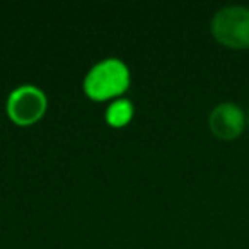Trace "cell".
I'll return each instance as SVG.
<instances>
[{
	"label": "cell",
	"mask_w": 249,
	"mask_h": 249,
	"mask_svg": "<svg viewBox=\"0 0 249 249\" xmlns=\"http://www.w3.org/2000/svg\"><path fill=\"white\" fill-rule=\"evenodd\" d=\"M128 67L118 58H107L96 63L84 80V90L92 101H107L128 89Z\"/></svg>",
	"instance_id": "6da1fadb"
},
{
	"label": "cell",
	"mask_w": 249,
	"mask_h": 249,
	"mask_svg": "<svg viewBox=\"0 0 249 249\" xmlns=\"http://www.w3.org/2000/svg\"><path fill=\"white\" fill-rule=\"evenodd\" d=\"M215 41L232 50L249 48V7L229 5L215 12L210 22Z\"/></svg>",
	"instance_id": "7a4b0ae2"
},
{
	"label": "cell",
	"mask_w": 249,
	"mask_h": 249,
	"mask_svg": "<svg viewBox=\"0 0 249 249\" xmlns=\"http://www.w3.org/2000/svg\"><path fill=\"white\" fill-rule=\"evenodd\" d=\"M48 106L46 96L35 86H21L12 90L7 99V114L19 126L35 124L43 118Z\"/></svg>",
	"instance_id": "3957f363"
},
{
	"label": "cell",
	"mask_w": 249,
	"mask_h": 249,
	"mask_svg": "<svg viewBox=\"0 0 249 249\" xmlns=\"http://www.w3.org/2000/svg\"><path fill=\"white\" fill-rule=\"evenodd\" d=\"M248 118L234 103H220L212 109L208 118L210 132L220 140H235L244 132Z\"/></svg>",
	"instance_id": "277c9868"
},
{
	"label": "cell",
	"mask_w": 249,
	"mask_h": 249,
	"mask_svg": "<svg viewBox=\"0 0 249 249\" xmlns=\"http://www.w3.org/2000/svg\"><path fill=\"white\" fill-rule=\"evenodd\" d=\"M132 116H133V106L126 99L114 101L106 111V121L111 126H114V128H121L124 124H128Z\"/></svg>",
	"instance_id": "5b68a950"
},
{
	"label": "cell",
	"mask_w": 249,
	"mask_h": 249,
	"mask_svg": "<svg viewBox=\"0 0 249 249\" xmlns=\"http://www.w3.org/2000/svg\"><path fill=\"white\" fill-rule=\"evenodd\" d=\"M246 118H248V123H249V114H248V116H246Z\"/></svg>",
	"instance_id": "8992f818"
}]
</instances>
